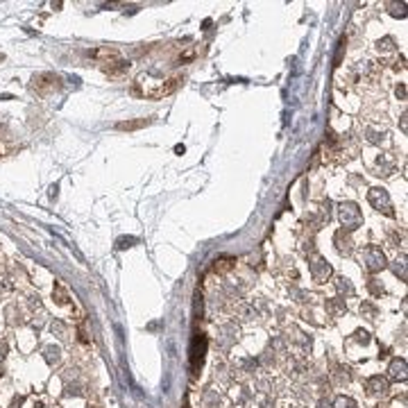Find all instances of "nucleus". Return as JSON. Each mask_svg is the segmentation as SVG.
Listing matches in <instances>:
<instances>
[{"label":"nucleus","mask_w":408,"mask_h":408,"mask_svg":"<svg viewBox=\"0 0 408 408\" xmlns=\"http://www.w3.org/2000/svg\"><path fill=\"white\" fill-rule=\"evenodd\" d=\"M338 218H340V222H343V227H345L343 231H354V229H358V227L363 225V215H360V209L356 206L354 202L340 204Z\"/></svg>","instance_id":"nucleus-1"},{"label":"nucleus","mask_w":408,"mask_h":408,"mask_svg":"<svg viewBox=\"0 0 408 408\" xmlns=\"http://www.w3.org/2000/svg\"><path fill=\"white\" fill-rule=\"evenodd\" d=\"M363 258H365V268L370 270V272H381V270L388 265L386 254L381 252V247H376V245L365 247V252H363Z\"/></svg>","instance_id":"nucleus-2"},{"label":"nucleus","mask_w":408,"mask_h":408,"mask_svg":"<svg viewBox=\"0 0 408 408\" xmlns=\"http://www.w3.org/2000/svg\"><path fill=\"white\" fill-rule=\"evenodd\" d=\"M308 263H311L313 279H315L317 284H324V281L329 279V274H331V265H329L322 256H317V254H313V256L308 258Z\"/></svg>","instance_id":"nucleus-3"},{"label":"nucleus","mask_w":408,"mask_h":408,"mask_svg":"<svg viewBox=\"0 0 408 408\" xmlns=\"http://www.w3.org/2000/svg\"><path fill=\"white\" fill-rule=\"evenodd\" d=\"M367 198H370V204L376 211H383V213L392 215V202H390V198H388V193L383 191V188H372Z\"/></svg>","instance_id":"nucleus-4"},{"label":"nucleus","mask_w":408,"mask_h":408,"mask_svg":"<svg viewBox=\"0 0 408 408\" xmlns=\"http://www.w3.org/2000/svg\"><path fill=\"white\" fill-rule=\"evenodd\" d=\"M204 354H206V338L200 333V336L193 338V343H191V363H193V367L202 365Z\"/></svg>","instance_id":"nucleus-5"},{"label":"nucleus","mask_w":408,"mask_h":408,"mask_svg":"<svg viewBox=\"0 0 408 408\" xmlns=\"http://www.w3.org/2000/svg\"><path fill=\"white\" fill-rule=\"evenodd\" d=\"M388 390H390V383H388L386 376H372V379H367V392L370 395H388Z\"/></svg>","instance_id":"nucleus-6"},{"label":"nucleus","mask_w":408,"mask_h":408,"mask_svg":"<svg viewBox=\"0 0 408 408\" xmlns=\"http://www.w3.org/2000/svg\"><path fill=\"white\" fill-rule=\"evenodd\" d=\"M388 372H390V379H392V381H406V376H408L406 360H404V358H395V360L390 363V367H388Z\"/></svg>","instance_id":"nucleus-7"},{"label":"nucleus","mask_w":408,"mask_h":408,"mask_svg":"<svg viewBox=\"0 0 408 408\" xmlns=\"http://www.w3.org/2000/svg\"><path fill=\"white\" fill-rule=\"evenodd\" d=\"M327 311L331 313L333 317L343 315V313L347 311V306H345V300H340V297H336V300H329V302H327Z\"/></svg>","instance_id":"nucleus-8"},{"label":"nucleus","mask_w":408,"mask_h":408,"mask_svg":"<svg viewBox=\"0 0 408 408\" xmlns=\"http://www.w3.org/2000/svg\"><path fill=\"white\" fill-rule=\"evenodd\" d=\"M336 245H338V252H343V254L352 252V241L345 236V231H338V234H336Z\"/></svg>","instance_id":"nucleus-9"},{"label":"nucleus","mask_w":408,"mask_h":408,"mask_svg":"<svg viewBox=\"0 0 408 408\" xmlns=\"http://www.w3.org/2000/svg\"><path fill=\"white\" fill-rule=\"evenodd\" d=\"M145 125H150V120H145V118H141V120H127V123H118V129H139V127H145Z\"/></svg>","instance_id":"nucleus-10"},{"label":"nucleus","mask_w":408,"mask_h":408,"mask_svg":"<svg viewBox=\"0 0 408 408\" xmlns=\"http://www.w3.org/2000/svg\"><path fill=\"white\" fill-rule=\"evenodd\" d=\"M392 270H395V274H399L402 279H406V256L397 258V261H395V265H392Z\"/></svg>","instance_id":"nucleus-11"},{"label":"nucleus","mask_w":408,"mask_h":408,"mask_svg":"<svg viewBox=\"0 0 408 408\" xmlns=\"http://www.w3.org/2000/svg\"><path fill=\"white\" fill-rule=\"evenodd\" d=\"M234 263H236V261H234V258H220V261H215L213 270H215V272H218V270H220V272H225V270L234 268Z\"/></svg>","instance_id":"nucleus-12"},{"label":"nucleus","mask_w":408,"mask_h":408,"mask_svg":"<svg viewBox=\"0 0 408 408\" xmlns=\"http://www.w3.org/2000/svg\"><path fill=\"white\" fill-rule=\"evenodd\" d=\"M333 408H356V402L352 397H338L333 402Z\"/></svg>","instance_id":"nucleus-13"},{"label":"nucleus","mask_w":408,"mask_h":408,"mask_svg":"<svg viewBox=\"0 0 408 408\" xmlns=\"http://www.w3.org/2000/svg\"><path fill=\"white\" fill-rule=\"evenodd\" d=\"M388 7H390V14H392V16H406V11H404V9H406V5H404V2H402V5H395V2H388Z\"/></svg>","instance_id":"nucleus-14"},{"label":"nucleus","mask_w":408,"mask_h":408,"mask_svg":"<svg viewBox=\"0 0 408 408\" xmlns=\"http://www.w3.org/2000/svg\"><path fill=\"white\" fill-rule=\"evenodd\" d=\"M392 43H395V41H392L390 37H386V39H383V41H379V50H383V52H388V50H392V48H395V46H392Z\"/></svg>","instance_id":"nucleus-15"},{"label":"nucleus","mask_w":408,"mask_h":408,"mask_svg":"<svg viewBox=\"0 0 408 408\" xmlns=\"http://www.w3.org/2000/svg\"><path fill=\"white\" fill-rule=\"evenodd\" d=\"M338 290H347V293H354V288H352V286L347 284V279H343V277L338 279Z\"/></svg>","instance_id":"nucleus-16"},{"label":"nucleus","mask_w":408,"mask_h":408,"mask_svg":"<svg viewBox=\"0 0 408 408\" xmlns=\"http://www.w3.org/2000/svg\"><path fill=\"white\" fill-rule=\"evenodd\" d=\"M132 243H136V238H120L118 247H120V250H123V247H132Z\"/></svg>","instance_id":"nucleus-17"},{"label":"nucleus","mask_w":408,"mask_h":408,"mask_svg":"<svg viewBox=\"0 0 408 408\" xmlns=\"http://www.w3.org/2000/svg\"><path fill=\"white\" fill-rule=\"evenodd\" d=\"M317 408H331V406H329V402H324V399H322V402L317 404Z\"/></svg>","instance_id":"nucleus-18"},{"label":"nucleus","mask_w":408,"mask_h":408,"mask_svg":"<svg viewBox=\"0 0 408 408\" xmlns=\"http://www.w3.org/2000/svg\"><path fill=\"white\" fill-rule=\"evenodd\" d=\"M2 59H5V57H2V54H0V61H2Z\"/></svg>","instance_id":"nucleus-19"}]
</instances>
